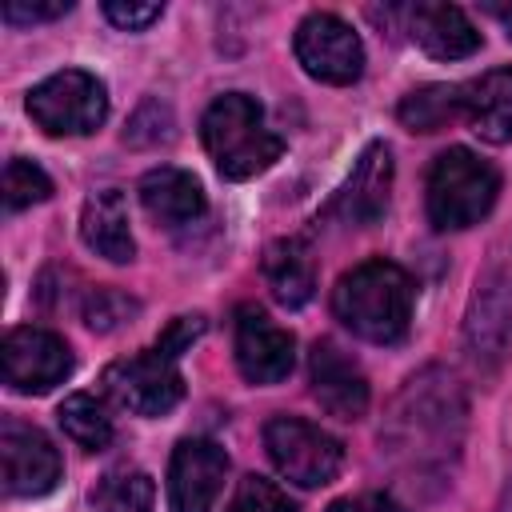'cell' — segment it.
Here are the masks:
<instances>
[{
	"mask_svg": "<svg viewBox=\"0 0 512 512\" xmlns=\"http://www.w3.org/2000/svg\"><path fill=\"white\" fill-rule=\"evenodd\" d=\"M464 120L460 112V84H424L400 100V124L412 132H440L452 120Z\"/></svg>",
	"mask_w": 512,
	"mask_h": 512,
	"instance_id": "ffe728a7",
	"label": "cell"
},
{
	"mask_svg": "<svg viewBox=\"0 0 512 512\" xmlns=\"http://www.w3.org/2000/svg\"><path fill=\"white\" fill-rule=\"evenodd\" d=\"M72 372V348L48 328H12L4 336V384L20 396H40L64 384Z\"/></svg>",
	"mask_w": 512,
	"mask_h": 512,
	"instance_id": "9c48e42d",
	"label": "cell"
},
{
	"mask_svg": "<svg viewBox=\"0 0 512 512\" xmlns=\"http://www.w3.org/2000/svg\"><path fill=\"white\" fill-rule=\"evenodd\" d=\"M232 348H236V368L252 384H280L292 372V364H296V340H292V332L280 328L256 304L236 308Z\"/></svg>",
	"mask_w": 512,
	"mask_h": 512,
	"instance_id": "30bf717a",
	"label": "cell"
},
{
	"mask_svg": "<svg viewBox=\"0 0 512 512\" xmlns=\"http://www.w3.org/2000/svg\"><path fill=\"white\" fill-rule=\"evenodd\" d=\"M200 140L224 180H252L268 172L284 152L280 136L264 128L260 104L244 92H224L208 104L200 116Z\"/></svg>",
	"mask_w": 512,
	"mask_h": 512,
	"instance_id": "7a4b0ae2",
	"label": "cell"
},
{
	"mask_svg": "<svg viewBox=\"0 0 512 512\" xmlns=\"http://www.w3.org/2000/svg\"><path fill=\"white\" fill-rule=\"evenodd\" d=\"M264 280L284 308H304L316 292V264L300 240H276L264 252Z\"/></svg>",
	"mask_w": 512,
	"mask_h": 512,
	"instance_id": "d6986e66",
	"label": "cell"
},
{
	"mask_svg": "<svg viewBox=\"0 0 512 512\" xmlns=\"http://www.w3.org/2000/svg\"><path fill=\"white\" fill-rule=\"evenodd\" d=\"M264 448L276 472L296 488H324L344 464V444L300 416H272L264 424Z\"/></svg>",
	"mask_w": 512,
	"mask_h": 512,
	"instance_id": "277c9868",
	"label": "cell"
},
{
	"mask_svg": "<svg viewBox=\"0 0 512 512\" xmlns=\"http://www.w3.org/2000/svg\"><path fill=\"white\" fill-rule=\"evenodd\" d=\"M296 60L300 68L320 80V84H352L364 72V44L352 32V24H344L332 12H308L296 24Z\"/></svg>",
	"mask_w": 512,
	"mask_h": 512,
	"instance_id": "52a82bcc",
	"label": "cell"
},
{
	"mask_svg": "<svg viewBox=\"0 0 512 512\" xmlns=\"http://www.w3.org/2000/svg\"><path fill=\"white\" fill-rule=\"evenodd\" d=\"M404 28L436 60H464L480 48L476 24L456 4H440V0L412 4V8H404Z\"/></svg>",
	"mask_w": 512,
	"mask_h": 512,
	"instance_id": "5bb4252c",
	"label": "cell"
},
{
	"mask_svg": "<svg viewBox=\"0 0 512 512\" xmlns=\"http://www.w3.org/2000/svg\"><path fill=\"white\" fill-rule=\"evenodd\" d=\"M68 8H72L68 0H48V4L8 0V4H4V20H8V24H36V20H56V16H64Z\"/></svg>",
	"mask_w": 512,
	"mask_h": 512,
	"instance_id": "83f0119b",
	"label": "cell"
},
{
	"mask_svg": "<svg viewBox=\"0 0 512 512\" xmlns=\"http://www.w3.org/2000/svg\"><path fill=\"white\" fill-rule=\"evenodd\" d=\"M388 188H392V152L388 144H368L348 176V184L336 192V212L348 224H376L388 208Z\"/></svg>",
	"mask_w": 512,
	"mask_h": 512,
	"instance_id": "9a60e30c",
	"label": "cell"
},
{
	"mask_svg": "<svg viewBox=\"0 0 512 512\" xmlns=\"http://www.w3.org/2000/svg\"><path fill=\"white\" fill-rule=\"evenodd\" d=\"M204 332V320L200 316H176L164 332H160V340H156V352H164L168 360H176L184 348H192V340Z\"/></svg>",
	"mask_w": 512,
	"mask_h": 512,
	"instance_id": "4316f807",
	"label": "cell"
},
{
	"mask_svg": "<svg viewBox=\"0 0 512 512\" xmlns=\"http://www.w3.org/2000/svg\"><path fill=\"white\" fill-rule=\"evenodd\" d=\"M132 316H136V300H128V296L116 292V288L96 292V296L88 300V308H84V320H88V328H96V332H112V328L128 324Z\"/></svg>",
	"mask_w": 512,
	"mask_h": 512,
	"instance_id": "d4e9b609",
	"label": "cell"
},
{
	"mask_svg": "<svg viewBox=\"0 0 512 512\" xmlns=\"http://www.w3.org/2000/svg\"><path fill=\"white\" fill-rule=\"evenodd\" d=\"M152 504H156V484L140 468H116L92 492L96 512H152Z\"/></svg>",
	"mask_w": 512,
	"mask_h": 512,
	"instance_id": "7402d4cb",
	"label": "cell"
},
{
	"mask_svg": "<svg viewBox=\"0 0 512 512\" xmlns=\"http://www.w3.org/2000/svg\"><path fill=\"white\" fill-rule=\"evenodd\" d=\"M104 392L132 416H164L180 404L184 380L176 372V360H168L164 352H140L108 364Z\"/></svg>",
	"mask_w": 512,
	"mask_h": 512,
	"instance_id": "ba28073f",
	"label": "cell"
},
{
	"mask_svg": "<svg viewBox=\"0 0 512 512\" xmlns=\"http://www.w3.org/2000/svg\"><path fill=\"white\" fill-rule=\"evenodd\" d=\"M228 512H296V504L272 480L244 476L240 488H236V496H232V504H228Z\"/></svg>",
	"mask_w": 512,
	"mask_h": 512,
	"instance_id": "cb8c5ba5",
	"label": "cell"
},
{
	"mask_svg": "<svg viewBox=\"0 0 512 512\" xmlns=\"http://www.w3.org/2000/svg\"><path fill=\"white\" fill-rule=\"evenodd\" d=\"M308 384L320 408L336 420H356L368 408V380L360 364L336 344V340H316L308 352Z\"/></svg>",
	"mask_w": 512,
	"mask_h": 512,
	"instance_id": "4fadbf2b",
	"label": "cell"
},
{
	"mask_svg": "<svg viewBox=\"0 0 512 512\" xmlns=\"http://www.w3.org/2000/svg\"><path fill=\"white\" fill-rule=\"evenodd\" d=\"M224 476H228V456L216 440H204V436L180 440L168 464L172 512H212V504L220 500Z\"/></svg>",
	"mask_w": 512,
	"mask_h": 512,
	"instance_id": "7c38bea8",
	"label": "cell"
},
{
	"mask_svg": "<svg viewBox=\"0 0 512 512\" xmlns=\"http://www.w3.org/2000/svg\"><path fill=\"white\" fill-rule=\"evenodd\" d=\"M488 12H492V16L504 24V32L512 36V4H488Z\"/></svg>",
	"mask_w": 512,
	"mask_h": 512,
	"instance_id": "f546056e",
	"label": "cell"
},
{
	"mask_svg": "<svg viewBox=\"0 0 512 512\" xmlns=\"http://www.w3.org/2000/svg\"><path fill=\"white\" fill-rule=\"evenodd\" d=\"M500 196V172L472 148H448L428 172V220L436 232H460L480 224Z\"/></svg>",
	"mask_w": 512,
	"mask_h": 512,
	"instance_id": "3957f363",
	"label": "cell"
},
{
	"mask_svg": "<svg viewBox=\"0 0 512 512\" xmlns=\"http://www.w3.org/2000/svg\"><path fill=\"white\" fill-rule=\"evenodd\" d=\"M56 420H60L64 436H68L76 448H84V452H100V448H108V440H112V416H108V408H104L96 396H88V392H72V396L60 404Z\"/></svg>",
	"mask_w": 512,
	"mask_h": 512,
	"instance_id": "44dd1931",
	"label": "cell"
},
{
	"mask_svg": "<svg viewBox=\"0 0 512 512\" xmlns=\"http://www.w3.org/2000/svg\"><path fill=\"white\" fill-rule=\"evenodd\" d=\"M80 240L112 260V264H128L136 256V240H132V224H128V204L116 188H104V192H92L84 200V212H80Z\"/></svg>",
	"mask_w": 512,
	"mask_h": 512,
	"instance_id": "ac0fdd59",
	"label": "cell"
},
{
	"mask_svg": "<svg viewBox=\"0 0 512 512\" xmlns=\"http://www.w3.org/2000/svg\"><path fill=\"white\" fill-rule=\"evenodd\" d=\"M332 312L352 336L396 344L412 324V276L392 260H364L336 280Z\"/></svg>",
	"mask_w": 512,
	"mask_h": 512,
	"instance_id": "6da1fadb",
	"label": "cell"
},
{
	"mask_svg": "<svg viewBox=\"0 0 512 512\" xmlns=\"http://www.w3.org/2000/svg\"><path fill=\"white\" fill-rule=\"evenodd\" d=\"M160 12H164V4H132V0H108V4H104V16H108L116 28H124V32L148 28L152 20H160Z\"/></svg>",
	"mask_w": 512,
	"mask_h": 512,
	"instance_id": "484cf974",
	"label": "cell"
},
{
	"mask_svg": "<svg viewBox=\"0 0 512 512\" xmlns=\"http://www.w3.org/2000/svg\"><path fill=\"white\" fill-rule=\"evenodd\" d=\"M52 196V180L40 164L24 160V156H12L4 164V208L8 212H20V208H32L40 200Z\"/></svg>",
	"mask_w": 512,
	"mask_h": 512,
	"instance_id": "603a6c76",
	"label": "cell"
},
{
	"mask_svg": "<svg viewBox=\"0 0 512 512\" xmlns=\"http://www.w3.org/2000/svg\"><path fill=\"white\" fill-rule=\"evenodd\" d=\"M140 204L152 220H160L164 228H184L192 220L204 216V188L192 172L160 164L152 172H144L140 180Z\"/></svg>",
	"mask_w": 512,
	"mask_h": 512,
	"instance_id": "e0dca14e",
	"label": "cell"
},
{
	"mask_svg": "<svg viewBox=\"0 0 512 512\" xmlns=\"http://www.w3.org/2000/svg\"><path fill=\"white\" fill-rule=\"evenodd\" d=\"M464 336L476 360L504 356L512 344V236L492 248L488 268L476 276Z\"/></svg>",
	"mask_w": 512,
	"mask_h": 512,
	"instance_id": "8992f818",
	"label": "cell"
},
{
	"mask_svg": "<svg viewBox=\"0 0 512 512\" xmlns=\"http://www.w3.org/2000/svg\"><path fill=\"white\" fill-rule=\"evenodd\" d=\"M28 116L48 136H88L108 116V92L92 72L64 68L28 92Z\"/></svg>",
	"mask_w": 512,
	"mask_h": 512,
	"instance_id": "5b68a950",
	"label": "cell"
},
{
	"mask_svg": "<svg viewBox=\"0 0 512 512\" xmlns=\"http://www.w3.org/2000/svg\"><path fill=\"white\" fill-rule=\"evenodd\" d=\"M328 512H400V504L384 492H364V496H348V500H336Z\"/></svg>",
	"mask_w": 512,
	"mask_h": 512,
	"instance_id": "f1b7e54d",
	"label": "cell"
},
{
	"mask_svg": "<svg viewBox=\"0 0 512 512\" xmlns=\"http://www.w3.org/2000/svg\"><path fill=\"white\" fill-rule=\"evenodd\" d=\"M460 112L480 140L508 144L512 140V68H492L460 84Z\"/></svg>",
	"mask_w": 512,
	"mask_h": 512,
	"instance_id": "2e32d148",
	"label": "cell"
},
{
	"mask_svg": "<svg viewBox=\"0 0 512 512\" xmlns=\"http://www.w3.org/2000/svg\"><path fill=\"white\" fill-rule=\"evenodd\" d=\"M0 464H4V492L8 496H44L60 484V452L56 444L20 420L0 424Z\"/></svg>",
	"mask_w": 512,
	"mask_h": 512,
	"instance_id": "8fae6325",
	"label": "cell"
}]
</instances>
